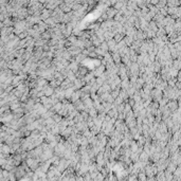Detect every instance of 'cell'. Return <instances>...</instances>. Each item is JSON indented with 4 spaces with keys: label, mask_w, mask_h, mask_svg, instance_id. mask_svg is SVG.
I'll return each mask as SVG.
<instances>
[{
    "label": "cell",
    "mask_w": 181,
    "mask_h": 181,
    "mask_svg": "<svg viewBox=\"0 0 181 181\" xmlns=\"http://www.w3.org/2000/svg\"><path fill=\"white\" fill-rule=\"evenodd\" d=\"M112 58H113V61H114L115 64H120L121 59H122V56L120 55L119 52H113L112 53Z\"/></svg>",
    "instance_id": "3957f363"
},
{
    "label": "cell",
    "mask_w": 181,
    "mask_h": 181,
    "mask_svg": "<svg viewBox=\"0 0 181 181\" xmlns=\"http://www.w3.org/2000/svg\"><path fill=\"white\" fill-rule=\"evenodd\" d=\"M100 48H102L104 51H108L109 50V47H108V42H106V41H103L102 43H101V46H100Z\"/></svg>",
    "instance_id": "ba28073f"
},
{
    "label": "cell",
    "mask_w": 181,
    "mask_h": 181,
    "mask_svg": "<svg viewBox=\"0 0 181 181\" xmlns=\"http://www.w3.org/2000/svg\"><path fill=\"white\" fill-rule=\"evenodd\" d=\"M130 149H131V151H137L139 149V144L138 142H136V141H131V144H130Z\"/></svg>",
    "instance_id": "5b68a950"
},
{
    "label": "cell",
    "mask_w": 181,
    "mask_h": 181,
    "mask_svg": "<svg viewBox=\"0 0 181 181\" xmlns=\"http://www.w3.org/2000/svg\"><path fill=\"white\" fill-rule=\"evenodd\" d=\"M63 106H64V104L62 103V102H58L57 104H55L54 106H53V109L55 110V112H58L62 108H63Z\"/></svg>",
    "instance_id": "52a82bcc"
},
{
    "label": "cell",
    "mask_w": 181,
    "mask_h": 181,
    "mask_svg": "<svg viewBox=\"0 0 181 181\" xmlns=\"http://www.w3.org/2000/svg\"><path fill=\"white\" fill-rule=\"evenodd\" d=\"M174 68L177 69V70H180V69H181V61H180V59L174 62Z\"/></svg>",
    "instance_id": "9c48e42d"
},
{
    "label": "cell",
    "mask_w": 181,
    "mask_h": 181,
    "mask_svg": "<svg viewBox=\"0 0 181 181\" xmlns=\"http://www.w3.org/2000/svg\"><path fill=\"white\" fill-rule=\"evenodd\" d=\"M81 95H82V90H77L76 92H73V93H72V95H71L70 100H71L73 103H75L76 101H78L79 99H81Z\"/></svg>",
    "instance_id": "6da1fadb"
},
{
    "label": "cell",
    "mask_w": 181,
    "mask_h": 181,
    "mask_svg": "<svg viewBox=\"0 0 181 181\" xmlns=\"http://www.w3.org/2000/svg\"><path fill=\"white\" fill-rule=\"evenodd\" d=\"M98 112H99V111H98L96 108H95V107H92V108H90V110H89V115L94 119V118L98 117Z\"/></svg>",
    "instance_id": "277c9868"
},
{
    "label": "cell",
    "mask_w": 181,
    "mask_h": 181,
    "mask_svg": "<svg viewBox=\"0 0 181 181\" xmlns=\"http://www.w3.org/2000/svg\"><path fill=\"white\" fill-rule=\"evenodd\" d=\"M104 72H105V66L103 65V66H101L100 68H98L95 71H93V74H94V76H98V77H99V76L102 75Z\"/></svg>",
    "instance_id": "7a4b0ae2"
},
{
    "label": "cell",
    "mask_w": 181,
    "mask_h": 181,
    "mask_svg": "<svg viewBox=\"0 0 181 181\" xmlns=\"http://www.w3.org/2000/svg\"><path fill=\"white\" fill-rule=\"evenodd\" d=\"M114 40L117 41V42H120L121 40H123V38H122V34H121V33L115 34V36H114Z\"/></svg>",
    "instance_id": "30bf717a"
},
{
    "label": "cell",
    "mask_w": 181,
    "mask_h": 181,
    "mask_svg": "<svg viewBox=\"0 0 181 181\" xmlns=\"http://www.w3.org/2000/svg\"><path fill=\"white\" fill-rule=\"evenodd\" d=\"M167 107L170 108V110L171 111H174V110H176L177 109V104H176V102H170L168 104H167Z\"/></svg>",
    "instance_id": "8992f818"
}]
</instances>
